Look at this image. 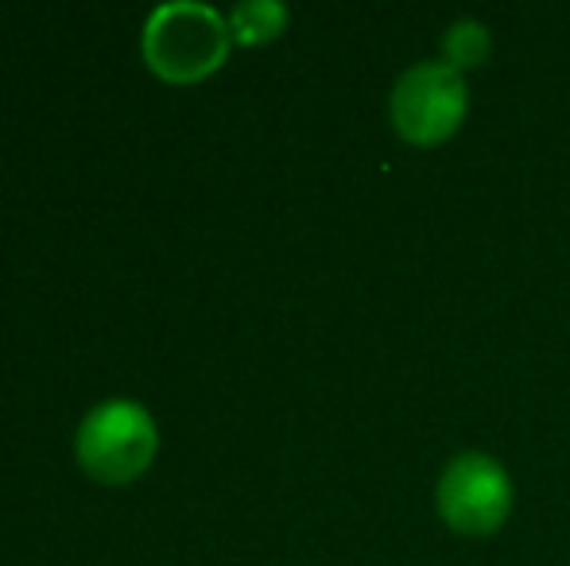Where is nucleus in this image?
Returning <instances> with one entry per match:
<instances>
[{
  "instance_id": "nucleus-3",
  "label": "nucleus",
  "mask_w": 570,
  "mask_h": 566,
  "mask_svg": "<svg viewBox=\"0 0 570 566\" xmlns=\"http://www.w3.org/2000/svg\"><path fill=\"white\" fill-rule=\"evenodd\" d=\"M465 113H470V90L465 78L443 59L415 62L412 70L400 75L389 98L392 129L412 148H435V143L451 140L462 129Z\"/></svg>"
},
{
  "instance_id": "nucleus-1",
  "label": "nucleus",
  "mask_w": 570,
  "mask_h": 566,
  "mask_svg": "<svg viewBox=\"0 0 570 566\" xmlns=\"http://www.w3.org/2000/svg\"><path fill=\"white\" fill-rule=\"evenodd\" d=\"M233 47L229 20L198 0H167L144 20L140 51L144 62L164 82H203L226 62Z\"/></svg>"
},
{
  "instance_id": "nucleus-2",
  "label": "nucleus",
  "mask_w": 570,
  "mask_h": 566,
  "mask_svg": "<svg viewBox=\"0 0 570 566\" xmlns=\"http://www.w3.org/2000/svg\"><path fill=\"white\" fill-rule=\"evenodd\" d=\"M156 443V419L148 416V408L128 400V396H114V400H101L86 411L75 435V454L78 466L90 477L120 485L151 466Z\"/></svg>"
},
{
  "instance_id": "nucleus-6",
  "label": "nucleus",
  "mask_w": 570,
  "mask_h": 566,
  "mask_svg": "<svg viewBox=\"0 0 570 566\" xmlns=\"http://www.w3.org/2000/svg\"><path fill=\"white\" fill-rule=\"evenodd\" d=\"M489 54H493V36H489V28L481 20H458L446 28L443 36V62L446 67H454L458 75H465V70H478L489 62Z\"/></svg>"
},
{
  "instance_id": "nucleus-5",
  "label": "nucleus",
  "mask_w": 570,
  "mask_h": 566,
  "mask_svg": "<svg viewBox=\"0 0 570 566\" xmlns=\"http://www.w3.org/2000/svg\"><path fill=\"white\" fill-rule=\"evenodd\" d=\"M229 36L240 47H256V43H272L276 36L287 31V8L279 0H245V4L229 8Z\"/></svg>"
},
{
  "instance_id": "nucleus-4",
  "label": "nucleus",
  "mask_w": 570,
  "mask_h": 566,
  "mask_svg": "<svg viewBox=\"0 0 570 566\" xmlns=\"http://www.w3.org/2000/svg\"><path fill=\"white\" fill-rule=\"evenodd\" d=\"M435 513L458 536H493V532H501L512 513L509 469L493 454H458L439 474Z\"/></svg>"
}]
</instances>
